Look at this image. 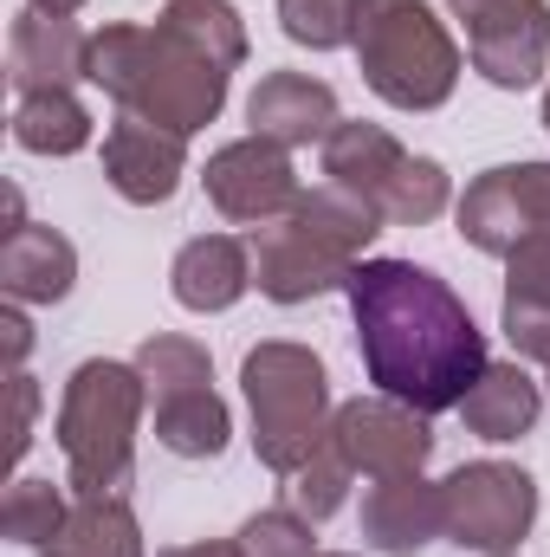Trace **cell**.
Returning <instances> with one entry per match:
<instances>
[{
    "label": "cell",
    "instance_id": "obj_1",
    "mask_svg": "<svg viewBox=\"0 0 550 557\" xmlns=\"http://www.w3.org/2000/svg\"><path fill=\"white\" fill-rule=\"evenodd\" d=\"M343 298L376 396H396L421 416L460 409V396L492 363L466 298L414 260H357V273L343 278Z\"/></svg>",
    "mask_w": 550,
    "mask_h": 557
},
{
    "label": "cell",
    "instance_id": "obj_2",
    "mask_svg": "<svg viewBox=\"0 0 550 557\" xmlns=\"http://www.w3.org/2000/svg\"><path fill=\"white\" fill-rule=\"evenodd\" d=\"M85 85H98L124 117L162 124V131H175V137H195V131H208V124L227 111L234 72H221L214 59L188 52V46L168 39L162 26L111 20V26L91 33Z\"/></svg>",
    "mask_w": 550,
    "mask_h": 557
},
{
    "label": "cell",
    "instance_id": "obj_3",
    "mask_svg": "<svg viewBox=\"0 0 550 557\" xmlns=\"http://www.w3.org/2000/svg\"><path fill=\"white\" fill-rule=\"evenodd\" d=\"M389 221L363 195H350L337 182H317L278 221L247 234V247H253V285L273 305H304V298L343 292V278L357 273V260L370 253V240Z\"/></svg>",
    "mask_w": 550,
    "mask_h": 557
},
{
    "label": "cell",
    "instance_id": "obj_4",
    "mask_svg": "<svg viewBox=\"0 0 550 557\" xmlns=\"http://www.w3.org/2000/svg\"><path fill=\"white\" fill-rule=\"evenodd\" d=\"M350 52L363 85L396 111H440L466 72L447 20L421 0H350Z\"/></svg>",
    "mask_w": 550,
    "mask_h": 557
},
{
    "label": "cell",
    "instance_id": "obj_5",
    "mask_svg": "<svg viewBox=\"0 0 550 557\" xmlns=\"http://www.w3.org/2000/svg\"><path fill=\"white\" fill-rule=\"evenodd\" d=\"M149 409V383L137 363L91 357L72 370L59 396V454H65V486L85 493H117L137 467V434Z\"/></svg>",
    "mask_w": 550,
    "mask_h": 557
},
{
    "label": "cell",
    "instance_id": "obj_6",
    "mask_svg": "<svg viewBox=\"0 0 550 557\" xmlns=\"http://www.w3.org/2000/svg\"><path fill=\"white\" fill-rule=\"evenodd\" d=\"M240 389H247V409H253V454L260 467H273L278 480H291L324 441H330V376H324V357L304 350V344H253L247 363H240Z\"/></svg>",
    "mask_w": 550,
    "mask_h": 557
},
{
    "label": "cell",
    "instance_id": "obj_7",
    "mask_svg": "<svg viewBox=\"0 0 550 557\" xmlns=\"http://www.w3.org/2000/svg\"><path fill=\"white\" fill-rule=\"evenodd\" d=\"M324 182L363 195L389 227H427L453 201V175L434 156H409L383 124H363V117H343L324 137Z\"/></svg>",
    "mask_w": 550,
    "mask_h": 557
},
{
    "label": "cell",
    "instance_id": "obj_8",
    "mask_svg": "<svg viewBox=\"0 0 550 557\" xmlns=\"http://www.w3.org/2000/svg\"><path fill=\"white\" fill-rule=\"evenodd\" d=\"M447 499V545L486 557L518 552L538 525V480L512 460H466L440 480Z\"/></svg>",
    "mask_w": 550,
    "mask_h": 557
},
{
    "label": "cell",
    "instance_id": "obj_9",
    "mask_svg": "<svg viewBox=\"0 0 550 557\" xmlns=\"http://www.w3.org/2000/svg\"><path fill=\"white\" fill-rule=\"evenodd\" d=\"M466 26V59L499 91H532L550 72V0H447Z\"/></svg>",
    "mask_w": 550,
    "mask_h": 557
},
{
    "label": "cell",
    "instance_id": "obj_10",
    "mask_svg": "<svg viewBox=\"0 0 550 557\" xmlns=\"http://www.w3.org/2000/svg\"><path fill=\"white\" fill-rule=\"evenodd\" d=\"M453 221H460V240L492 260H505L532 234H550V162H499L473 175Z\"/></svg>",
    "mask_w": 550,
    "mask_h": 557
},
{
    "label": "cell",
    "instance_id": "obj_11",
    "mask_svg": "<svg viewBox=\"0 0 550 557\" xmlns=\"http://www.w3.org/2000/svg\"><path fill=\"white\" fill-rule=\"evenodd\" d=\"M201 188H208V201L227 214V221H240V227H266L278 221L304 188H298V169H291V149H278L266 137H234L221 143L214 156H208V169H201Z\"/></svg>",
    "mask_w": 550,
    "mask_h": 557
},
{
    "label": "cell",
    "instance_id": "obj_12",
    "mask_svg": "<svg viewBox=\"0 0 550 557\" xmlns=\"http://www.w3.org/2000/svg\"><path fill=\"white\" fill-rule=\"evenodd\" d=\"M337 454L363 473V480H389V473H421L434 454V428L421 409L396 403V396H357L330 421Z\"/></svg>",
    "mask_w": 550,
    "mask_h": 557
},
{
    "label": "cell",
    "instance_id": "obj_13",
    "mask_svg": "<svg viewBox=\"0 0 550 557\" xmlns=\"http://www.w3.org/2000/svg\"><path fill=\"white\" fill-rule=\"evenodd\" d=\"M188 175V137L162 131V124H142V117H117L104 131V182L130 201V208H162L175 201Z\"/></svg>",
    "mask_w": 550,
    "mask_h": 557
},
{
    "label": "cell",
    "instance_id": "obj_14",
    "mask_svg": "<svg viewBox=\"0 0 550 557\" xmlns=\"http://www.w3.org/2000/svg\"><path fill=\"white\" fill-rule=\"evenodd\" d=\"M85 52H91V33L78 20H59V13H13L7 26V78H13V98L26 91H72L85 78Z\"/></svg>",
    "mask_w": 550,
    "mask_h": 557
},
{
    "label": "cell",
    "instance_id": "obj_15",
    "mask_svg": "<svg viewBox=\"0 0 550 557\" xmlns=\"http://www.w3.org/2000/svg\"><path fill=\"white\" fill-rule=\"evenodd\" d=\"M363 539L383 557H414L421 545H440V539H447L440 480H427V473L370 480V493H363Z\"/></svg>",
    "mask_w": 550,
    "mask_h": 557
},
{
    "label": "cell",
    "instance_id": "obj_16",
    "mask_svg": "<svg viewBox=\"0 0 550 557\" xmlns=\"http://www.w3.org/2000/svg\"><path fill=\"white\" fill-rule=\"evenodd\" d=\"M247 124L253 137L278 143V149H324V137L343 124L337 117V91L311 72H266L247 98Z\"/></svg>",
    "mask_w": 550,
    "mask_h": 557
},
{
    "label": "cell",
    "instance_id": "obj_17",
    "mask_svg": "<svg viewBox=\"0 0 550 557\" xmlns=\"http://www.w3.org/2000/svg\"><path fill=\"white\" fill-rule=\"evenodd\" d=\"M168 292L182 311H201V318L234 311L253 292V247L234 234H195L168 267Z\"/></svg>",
    "mask_w": 550,
    "mask_h": 557
},
{
    "label": "cell",
    "instance_id": "obj_18",
    "mask_svg": "<svg viewBox=\"0 0 550 557\" xmlns=\"http://www.w3.org/2000/svg\"><path fill=\"white\" fill-rule=\"evenodd\" d=\"M72 285H78V247L59 227L26 221L0 240V292L13 305H59Z\"/></svg>",
    "mask_w": 550,
    "mask_h": 557
},
{
    "label": "cell",
    "instance_id": "obj_19",
    "mask_svg": "<svg viewBox=\"0 0 550 557\" xmlns=\"http://www.w3.org/2000/svg\"><path fill=\"white\" fill-rule=\"evenodd\" d=\"M499 331L512 337L518 363L550 370V234H532L505 253V311Z\"/></svg>",
    "mask_w": 550,
    "mask_h": 557
},
{
    "label": "cell",
    "instance_id": "obj_20",
    "mask_svg": "<svg viewBox=\"0 0 550 557\" xmlns=\"http://www.w3.org/2000/svg\"><path fill=\"white\" fill-rule=\"evenodd\" d=\"M545 416V389L525 376V363H486L479 383L460 396V421L479 441H518Z\"/></svg>",
    "mask_w": 550,
    "mask_h": 557
},
{
    "label": "cell",
    "instance_id": "obj_21",
    "mask_svg": "<svg viewBox=\"0 0 550 557\" xmlns=\"http://www.w3.org/2000/svg\"><path fill=\"white\" fill-rule=\"evenodd\" d=\"M39 557H142V525L124 493H85Z\"/></svg>",
    "mask_w": 550,
    "mask_h": 557
},
{
    "label": "cell",
    "instance_id": "obj_22",
    "mask_svg": "<svg viewBox=\"0 0 550 557\" xmlns=\"http://www.w3.org/2000/svg\"><path fill=\"white\" fill-rule=\"evenodd\" d=\"M227 434H234V416L227 403L208 389H182V396H162L155 403V441L182 460H221L227 454Z\"/></svg>",
    "mask_w": 550,
    "mask_h": 557
},
{
    "label": "cell",
    "instance_id": "obj_23",
    "mask_svg": "<svg viewBox=\"0 0 550 557\" xmlns=\"http://www.w3.org/2000/svg\"><path fill=\"white\" fill-rule=\"evenodd\" d=\"M155 26L168 39H182L188 52L214 59L221 72H240L247 65V20L234 13V0H168L155 13Z\"/></svg>",
    "mask_w": 550,
    "mask_h": 557
},
{
    "label": "cell",
    "instance_id": "obj_24",
    "mask_svg": "<svg viewBox=\"0 0 550 557\" xmlns=\"http://www.w3.org/2000/svg\"><path fill=\"white\" fill-rule=\"evenodd\" d=\"M91 111L72 91H26L13 98V143L26 156H78L91 143Z\"/></svg>",
    "mask_w": 550,
    "mask_h": 557
},
{
    "label": "cell",
    "instance_id": "obj_25",
    "mask_svg": "<svg viewBox=\"0 0 550 557\" xmlns=\"http://www.w3.org/2000/svg\"><path fill=\"white\" fill-rule=\"evenodd\" d=\"M142 370V383H149V403H162V396H182V389H208L214 383V357H208V344H195V337H182V331H155V337H142V350L130 357Z\"/></svg>",
    "mask_w": 550,
    "mask_h": 557
},
{
    "label": "cell",
    "instance_id": "obj_26",
    "mask_svg": "<svg viewBox=\"0 0 550 557\" xmlns=\"http://www.w3.org/2000/svg\"><path fill=\"white\" fill-rule=\"evenodd\" d=\"M65 512H72L65 486H52V480H33V473H20V480L7 486V499H0V532H7L13 545H33V552H46V545L59 539Z\"/></svg>",
    "mask_w": 550,
    "mask_h": 557
},
{
    "label": "cell",
    "instance_id": "obj_27",
    "mask_svg": "<svg viewBox=\"0 0 550 557\" xmlns=\"http://www.w3.org/2000/svg\"><path fill=\"white\" fill-rule=\"evenodd\" d=\"M350 480H357V467L337 454V441H324L291 480H285V506L298 512V519H311V525H324L343 499H350Z\"/></svg>",
    "mask_w": 550,
    "mask_h": 557
},
{
    "label": "cell",
    "instance_id": "obj_28",
    "mask_svg": "<svg viewBox=\"0 0 550 557\" xmlns=\"http://www.w3.org/2000/svg\"><path fill=\"white\" fill-rule=\"evenodd\" d=\"M278 26L291 46L337 52L350 46V0H278Z\"/></svg>",
    "mask_w": 550,
    "mask_h": 557
},
{
    "label": "cell",
    "instance_id": "obj_29",
    "mask_svg": "<svg viewBox=\"0 0 550 557\" xmlns=\"http://www.w3.org/2000/svg\"><path fill=\"white\" fill-rule=\"evenodd\" d=\"M240 557H317V539H311V519H298L291 506H273V512H253L240 525Z\"/></svg>",
    "mask_w": 550,
    "mask_h": 557
},
{
    "label": "cell",
    "instance_id": "obj_30",
    "mask_svg": "<svg viewBox=\"0 0 550 557\" xmlns=\"http://www.w3.org/2000/svg\"><path fill=\"white\" fill-rule=\"evenodd\" d=\"M33 416H39V383L26 370H13V434H7V460H20L33 447Z\"/></svg>",
    "mask_w": 550,
    "mask_h": 557
},
{
    "label": "cell",
    "instance_id": "obj_31",
    "mask_svg": "<svg viewBox=\"0 0 550 557\" xmlns=\"http://www.w3.org/2000/svg\"><path fill=\"white\" fill-rule=\"evenodd\" d=\"M0 331H7V357H13V370L26 363V350H33V324H26V311L7 298V311H0Z\"/></svg>",
    "mask_w": 550,
    "mask_h": 557
},
{
    "label": "cell",
    "instance_id": "obj_32",
    "mask_svg": "<svg viewBox=\"0 0 550 557\" xmlns=\"http://www.w3.org/2000/svg\"><path fill=\"white\" fill-rule=\"evenodd\" d=\"M162 557H240V545L234 539H201V545H175V552Z\"/></svg>",
    "mask_w": 550,
    "mask_h": 557
},
{
    "label": "cell",
    "instance_id": "obj_33",
    "mask_svg": "<svg viewBox=\"0 0 550 557\" xmlns=\"http://www.w3.org/2000/svg\"><path fill=\"white\" fill-rule=\"evenodd\" d=\"M33 7H39V13H59V20H72V13H78L85 0H33Z\"/></svg>",
    "mask_w": 550,
    "mask_h": 557
},
{
    "label": "cell",
    "instance_id": "obj_34",
    "mask_svg": "<svg viewBox=\"0 0 550 557\" xmlns=\"http://www.w3.org/2000/svg\"><path fill=\"white\" fill-rule=\"evenodd\" d=\"M545 131H550V85H545Z\"/></svg>",
    "mask_w": 550,
    "mask_h": 557
},
{
    "label": "cell",
    "instance_id": "obj_35",
    "mask_svg": "<svg viewBox=\"0 0 550 557\" xmlns=\"http://www.w3.org/2000/svg\"><path fill=\"white\" fill-rule=\"evenodd\" d=\"M317 557H350V552H317Z\"/></svg>",
    "mask_w": 550,
    "mask_h": 557
},
{
    "label": "cell",
    "instance_id": "obj_36",
    "mask_svg": "<svg viewBox=\"0 0 550 557\" xmlns=\"http://www.w3.org/2000/svg\"><path fill=\"white\" fill-rule=\"evenodd\" d=\"M486 557H512V552H486Z\"/></svg>",
    "mask_w": 550,
    "mask_h": 557
}]
</instances>
